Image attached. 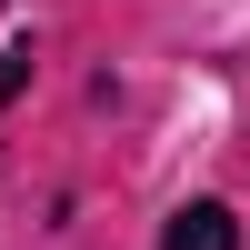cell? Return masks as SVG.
I'll return each mask as SVG.
<instances>
[{
    "mask_svg": "<svg viewBox=\"0 0 250 250\" xmlns=\"http://www.w3.org/2000/svg\"><path fill=\"white\" fill-rule=\"evenodd\" d=\"M160 250H240V220L220 210V200H180L170 230H160Z\"/></svg>",
    "mask_w": 250,
    "mask_h": 250,
    "instance_id": "cell-1",
    "label": "cell"
},
{
    "mask_svg": "<svg viewBox=\"0 0 250 250\" xmlns=\"http://www.w3.org/2000/svg\"><path fill=\"white\" fill-rule=\"evenodd\" d=\"M30 70H40V50H30V40H0V110L30 90Z\"/></svg>",
    "mask_w": 250,
    "mask_h": 250,
    "instance_id": "cell-2",
    "label": "cell"
}]
</instances>
